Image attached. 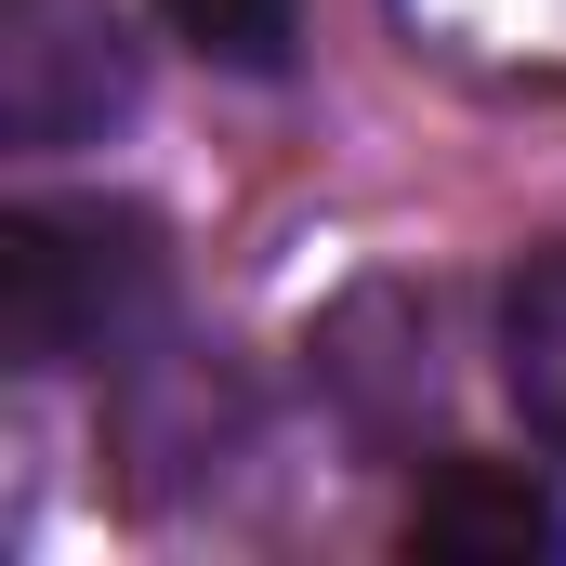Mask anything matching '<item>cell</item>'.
Wrapping results in <instances>:
<instances>
[{
  "instance_id": "obj_2",
  "label": "cell",
  "mask_w": 566,
  "mask_h": 566,
  "mask_svg": "<svg viewBox=\"0 0 566 566\" xmlns=\"http://www.w3.org/2000/svg\"><path fill=\"white\" fill-rule=\"evenodd\" d=\"M106 119H133V27L106 0H0V133L66 158Z\"/></svg>"
},
{
  "instance_id": "obj_1",
  "label": "cell",
  "mask_w": 566,
  "mask_h": 566,
  "mask_svg": "<svg viewBox=\"0 0 566 566\" xmlns=\"http://www.w3.org/2000/svg\"><path fill=\"white\" fill-rule=\"evenodd\" d=\"M158 224L119 198H13L0 211V356L13 369H80L119 356L158 316Z\"/></svg>"
},
{
  "instance_id": "obj_5",
  "label": "cell",
  "mask_w": 566,
  "mask_h": 566,
  "mask_svg": "<svg viewBox=\"0 0 566 566\" xmlns=\"http://www.w3.org/2000/svg\"><path fill=\"white\" fill-rule=\"evenodd\" d=\"M158 27H171L185 53L238 66V80H277L290 40H303V0H158Z\"/></svg>"
},
{
  "instance_id": "obj_4",
  "label": "cell",
  "mask_w": 566,
  "mask_h": 566,
  "mask_svg": "<svg viewBox=\"0 0 566 566\" xmlns=\"http://www.w3.org/2000/svg\"><path fill=\"white\" fill-rule=\"evenodd\" d=\"M501 382L541 448H566V238L501 277Z\"/></svg>"
},
{
  "instance_id": "obj_3",
  "label": "cell",
  "mask_w": 566,
  "mask_h": 566,
  "mask_svg": "<svg viewBox=\"0 0 566 566\" xmlns=\"http://www.w3.org/2000/svg\"><path fill=\"white\" fill-rule=\"evenodd\" d=\"M409 554H434V566H554L566 501L527 461H434L422 501H409Z\"/></svg>"
}]
</instances>
